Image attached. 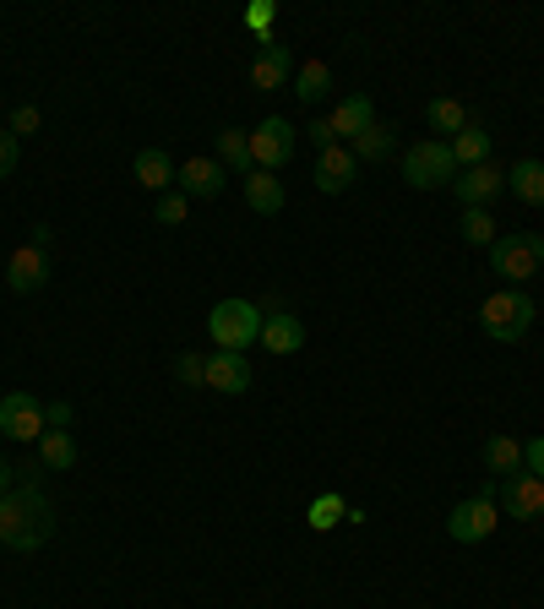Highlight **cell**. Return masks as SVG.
Masks as SVG:
<instances>
[{
  "label": "cell",
  "instance_id": "cell-9",
  "mask_svg": "<svg viewBox=\"0 0 544 609\" xmlns=\"http://www.w3.org/2000/svg\"><path fill=\"white\" fill-rule=\"evenodd\" d=\"M507 191V169L490 158V163H474V169H457V180H452V196L463 202V207H490L496 196Z\"/></svg>",
  "mask_w": 544,
  "mask_h": 609
},
{
  "label": "cell",
  "instance_id": "cell-32",
  "mask_svg": "<svg viewBox=\"0 0 544 609\" xmlns=\"http://www.w3.org/2000/svg\"><path fill=\"white\" fill-rule=\"evenodd\" d=\"M272 22H277V5H272V0H251V5H246V27L257 33V44L272 38Z\"/></svg>",
  "mask_w": 544,
  "mask_h": 609
},
{
  "label": "cell",
  "instance_id": "cell-28",
  "mask_svg": "<svg viewBox=\"0 0 544 609\" xmlns=\"http://www.w3.org/2000/svg\"><path fill=\"white\" fill-rule=\"evenodd\" d=\"M393 142H398V137H393V126H382V120H376V126L354 142V158H360V163H387V158H393Z\"/></svg>",
  "mask_w": 544,
  "mask_h": 609
},
{
  "label": "cell",
  "instance_id": "cell-29",
  "mask_svg": "<svg viewBox=\"0 0 544 609\" xmlns=\"http://www.w3.org/2000/svg\"><path fill=\"white\" fill-rule=\"evenodd\" d=\"M463 240H468V245H496V240H501L490 207H463Z\"/></svg>",
  "mask_w": 544,
  "mask_h": 609
},
{
  "label": "cell",
  "instance_id": "cell-33",
  "mask_svg": "<svg viewBox=\"0 0 544 609\" xmlns=\"http://www.w3.org/2000/svg\"><path fill=\"white\" fill-rule=\"evenodd\" d=\"M38 126H44V115H38V104H16V110H11V126H5V131H11L16 142H22V137H33Z\"/></svg>",
  "mask_w": 544,
  "mask_h": 609
},
{
  "label": "cell",
  "instance_id": "cell-19",
  "mask_svg": "<svg viewBox=\"0 0 544 609\" xmlns=\"http://www.w3.org/2000/svg\"><path fill=\"white\" fill-rule=\"evenodd\" d=\"M132 174H136L141 191H169V180H174V158H169L163 148H141L136 152V163H132Z\"/></svg>",
  "mask_w": 544,
  "mask_h": 609
},
{
  "label": "cell",
  "instance_id": "cell-3",
  "mask_svg": "<svg viewBox=\"0 0 544 609\" xmlns=\"http://www.w3.org/2000/svg\"><path fill=\"white\" fill-rule=\"evenodd\" d=\"M479 326L496 337V343H523L534 332V300L523 289H507V295H490L479 304Z\"/></svg>",
  "mask_w": 544,
  "mask_h": 609
},
{
  "label": "cell",
  "instance_id": "cell-36",
  "mask_svg": "<svg viewBox=\"0 0 544 609\" xmlns=\"http://www.w3.org/2000/svg\"><path fill=\"white\" fill-rule=\"evenodd\" d=\"M305 131H310V142H316V152L338 148V137H332V120H321V115H316V120H310V126H305Z\"/></svg>",
  "mask_w": 544,
  "mask_h": 609
},
{
  "label": "cell",
  "instance_id": "cell-14",
  "mask_svg": "<svg viewBox=\"0 0 544 609\" xmlns=\"http://www.w3.org/2000/svg\"><path fill=\"white\" fill-rule=\"evenodd\" d=\"M354 174H360V158H354V148H327V152H316V191H327V196H338V191H349L354 185Z\"/></svg>",
  "mask_w": 544,
  "mask_h": 609
},
{
  "label": "cell",
  "instance_id": "cell-1",
  "mask_svg": "<svg viewBox=\"0 0 544 609\" xmlns=\"http://www.w3.org/2000/svg\"><path fill=\"white\" fill-rule=\"evenodd\" d=\"M55 539V506L44 501L38 484H16L11 495H0V544L16 555H33Z\"/></svg>",
  "mask_w": 544,
  "mask_h": 609
},
{
  "label": "cell",
  "instance_id": "cell-23",
  "mask_svg": "<svg viewBox=\"0 0 544 609\" xmlns=\"http://www.w3.org/2000/svg\"><path fill=\"white\" fill-rule=\"evenodd\" d=\"M218 163H224V169H240V174H257V158H251V131L224 126V131H218Z\"/></svg>",
  "mask_w": 544,
  "mask_h": 609
},
{
  "label": "cell",
  "instance_id": "cell-6",
  "mask_svg": "<svg viewBox=\"0 0 544 609\" xmlns=\"http://www.w3.org/2000/svg\"><path fill=\"white\" fill-rule=\"evenodd\" d=\"M446 533H452L457 544H485V539L496 533V484H485L474 501H457V506L446 512Z\"/></svg>",
  "mask_w": 544,
  "mask_h": 609
},
{
  "label": "cell",
  "instance_id": "cell-5",
  "mask_svg": "<svg viewBox=\"0 0 544 609\" xmlns=\"http://www.w3.org/2000/svg\"><path fill=\"white\" fill-rule=\"evenodd\" d=\"M490 267L507 278V284H529L544 267V240L540 234H501L490 245Z\"/></svg>",
  "mask_w": 544,
  "mask_h": 609
},
{
  "label": "cell",
  "instance_id": "cell-24",
  "mask_svg": "<svg viewBox=\"0 0 544 609\" xmlns=\"http://www.w3.org/2000/svg\"><path fill=\"white\" fill-rule=\"evenodd\" d=\"M507 185L529 202V207H544V163L540 158H523V163H512L507 169Z\"/></svg>",
  "mask_w": 544,
  "mask_h": 609
},
{
  "label": "cell",
  "instance_id": "cell-18",
  "mask_svg": "<svg viewBox=\"0 0 544 609\" xmlns=\"http://www.w3.org/2000/svg\"><path fill=\"white\" fill-rule=\"evenodd\" d=\"M246 202H251V212H262V218H277L283 212V180L268 174V169H257V174H246Z\"/></svg>",
  "mask_w": 544,
  "mask_h": 609
},
{
  "label": "cell",
  "instance_id": "cell-16",
  "mask_svg": "<svg viewBox=\"0 0 544 609\" xmlns=\"http://www.w3.org/2000/svg\"><path fill=\"white\" fill-rule=\"evenodd\" d=\"M207 392H229V398L251 392V365H246V354H229V348L207 354Z\"/></svg>",
  "mask_w": 544,
  "mask_h": 609
},
{
  "label": "cell",
  "instance_id": "cell-27",
  "mask_svg": "<svg viewBox=\"0 0 544 609\" xmlns=\"http://www.w3.org/2000/svg\"><path fill=\"white\" fill-rule=\"evenodd\" d=\"M343 517H349V501H343V495H332V490H327V495H316V501L305 506V522H310L316 533H327V528H338Z\"/></svg>",
  "mask_w": 544,
  "mask_h": 609
},
{
  "label": "cell",
  "instance_id": "cell-26",
  "mask_svg": "<svg viewBox=\"0 0 544 609\" xmlns=\"http://www.w3.org/2000/svg\"><path fill=\"white\" fill-rule=\"evenodd\" d=\"M424 120H430V131H446V142H452V137H457V131H463V126H468L474 115H468V110H463L457 99H430Z\"/></svg>",
  "mask_w": 544,
  "mask_h": 609
},
{
  "label": "cell",
  "instance_id": "cell-17",
  "mask_svg": "<svg viewBox=\"0 0 544 609\" xmlns=\"http://www.w3.org/2000/svg\"><path fill=\"white\" fill-rule=\"evenodd\" d=\"M262 348H272V354H299V348H305V321L288 315V310H272L268 321H262Z\"/></svg>",
  "mask_w": 544,
  "mask_h": 609
},
{
  "label": "cell",
  "instance_id": "cell-21",
  "mask_svg": "<svg viewBox=\"0 0 544 609\" xmlns=\"http://www.w3.org/2000/svg\"><path fill=\"white\" fill-rule=\"evenodd\" d=\"M288 93H294V99H299L305 110H316V104H321V99L332 93V71H327L321 60H305V66L294 71V88H288Z\"/></svg>",
  "mask_w": 544,
  "mask_h": 609
},
{
  "label": "cell",
  "instance_id": "cell-12",
  "mask_svg": "<svg viewBox=\"0 0 544 609\" xmlns=\"http://www.w3.org/2000/svg\"><path fill=\"white\" fill-rule=\"evenodd\" d=\"M5 284H11V295H38V289L49 284V251H38V245L11 251V262H5Z\"/></svg>",
  "mask_w": 544,
  "mask_h": 609
},
{
  "label": "cell",
  "instance_id": "cell-39",
  "mask_svg": "<svg viewBox=\"0 0 544 609\" xmlns=\"http://www.w3.org/2000/svg\"><path fill=\"white\" fill-rule=\"evenodd\" d=\"M49 240H55V234H49V223H33V240H27V245H38V251H49Z\"/></svg>",
  "mask_w": 544,
  "mask_h": 609
},
{
  "label": "cell",
  "instance_id": "cell-38",
  "mask_svg": "<svg viewBox=\"0 0 544 609\" xmlns=\"http://www.w3.org/2000/svg\"><path fill=\"white\" fill-rule=\"evenodd\" d=\"M11 479H16V468H11V457H0V495H11V490H16Z\"/></svg>",
  "mask_w": 544,
  "mask_h": 609
},
{
  "label": "cell",
  "instance_id": "cell-11",
  "mask_svg": "<svg viewBox=\"0 0 544 609\" xmlns=\"http://www.w3.org/2000/svg\"><path fill=\"white\" fill-rule=\"evenodd\" d=\"M288 71H294L288 44L262 38V44H257V60H251V88H257V93H277V88H288Z\"/></svg>",
  "mask_w": 544,
  "mask_h": 609
},
{
  "label": "cell",
  "instance_id": "cell-35",
  "mask_svg": "<svg viewBox=\"0 0 544 609\" xmlns=\"http://www.w3.org/2000/svg\"><path fill=\"white\" fill-rule=\"evenodd\" d=\"M523 468H529L534 479H544V436H534V441H523Z\"/></svg>",
  "mask_w": 544,
  "mask_h": 609
},
{
  "label": "cell",
  "instance_id": "cell-37",
  "mask_svg": "<svg viewBox=\"0 0 544 609\" xmlns=\"http://www.w3.org/2000/svg\"><path fill=\"white\" fill-rule=\"evenodd\" d=\"M44 425H49V430H66V425H71V403H44Z\"/></svg>",
  "mask_w": 544,
  "mask_h": 609
},
{
  "label": "cell",
  "instance_id": "cell-25",
  "mask_svg": "<svg viewBox=\"0 0 544 609\" xmlns=\"http://www.w3.org/2000/svg\"><path fill=\"white\" fill-rule=\"evenodd\" d=\"M38 462L55 468V473L77 468V441H71L66 430H44V436H38Z\"/></svg>",
  "mask_w": 544,
  "mask_h": 609
},
{
  "label": "cell",
  "instance_id": "cell-10",
  "mask_svg": "<svg viewBox=\"0 0 544 609\" xmlns=\"http://www.w3.org/2000/svg\"><path fill=\"white\" fill-rule=\"evenodd\" d=\"M327 120H332V137H338L343 148H354V142L376 126V104H371V93H349V99H338V110H332Z\"/></svg>",
  "mask_w": 544,
  "mask_h": 609
},
{
  "label": "cell",
  "instance_id": "cell-30",
  "mask_svg": "<svg viewBox=\"0 0 544 609\" xmlns=\"http://www.w3.org/2000/svg\"><path fill=\"white\" fill-rule=\"evenodd\" d=\"M152 218H158L163 229H180V223L191 218V196H185V191H163L158 207H152Z\"/></svg>",
  "mask_w": 544,
  "mask_h": 609
},
{
  "label": "cell",
  "instance_id": "cell-4",
  "mask_svg": "<svg viewBox=\"0 0 544 609\" xmlns=\"http://www.w3.org/2000/svg\"><path fill=\"white\" fill-rule=\"evenodd\" d=\"M404 180L413 191H441L457 180V158L446 148V137H430V142H413L404 152Z\"/></svg>",
  "mask_w": 544,
  "mask_h": 609
},
{
  "label": "cell",
  "instance_id": "cell-22",
  "mask_svg": "<svg viewBox=\"0 0 544 609\" xmlns=\"http://www.w3.org/2000/svg\"><path fill=\"white\" fill-rule=\"evenodd\" d=\"M479 457H485V468H490L496 479H512V473H523V441H518V436H490Z\"/></svg>",
  "mask_w": 544,
  "mask_h": 609
},
{
  "label": "cell",
  "instance_id": "cell-13",
  "mask_svg": "<svg viewBox=\"0 0 544 609\" xmlns=\"http://www.w3.org/2000/svg\"><path fill=\"white\" fill-rule=\"evenodd\" d=\"M501 506H507L518 522L544 517V479H534L529 468H523V473H512V479H501Z\"/></svg>",
  "mask_w": 544,
  "mask_h": 609
},
{
  "label": "cell",
  "instance_id": "cell-2",
  "mask_svg": "<svg viewBox=\"0 0 544 609\" xmlns=\"http://www.w3.org/2000/svg\"><path fill=\"white\" fill-rule=\"evenodd\" d=\"M262 304L251 300H224L213 304V315H207V337L218 343V348H229V354H240V348H251V343H262Z\"/></svg>",
  "mask_w": 544,
  "mask_h": 609
},
{
  "label": "cell",
  "instance_id": "cell-34",
  "mask_svg": "<svg viewBox=\"0 0 544 609\" xmlns=\"http://www.w3.org/2000/svg\"><path fill=\"white\" fill-rule=\"evenodd\" d=\"M16 158H22V142H16L11 131H0V180L16 174Z\"/></svg>",
  "mask_w": 544,
  "mask_h": 609
},
{
  "label": "cell",
  "instance_id": "cell-8",
  "mask_svg": "<svg viewBox=\"0 0 544 609\" xmlns=\"http://www.w3.org/2000/svg\"><path fill=\"white\" fill-rule=\"evenodd\" d=\"M49 425H44V403L33 392H5L0 398V436L11 441H38Z\"/></svg>",
  "mask_w": 544,
  "mask_h": 609
},
{
  "label": "cell",
  "instance_id": "cell-7",
  "mask_svg": "<svg viewBox=\"0 0 544 609\" xmlns=\"http://www.w3.org/2000/svg\"><path fill=\"white\" fill-rule=\"evenodd\" d=\"M294 142H299V131H294L283 115H268L262 126H251V158H257V169H268V174H277V169L294 158Z\"/></svg>",
  "mask_w": 544,
  "mask_h": 609
},
{
  "label": "cell",
  "instance_id": "cell-15",
  "mask_svg": "<svg viewBox=\"0 0 544 609\" xmlns=\"http://www.w3.org/2000/svg\"><path fill=\"white\" fill-rule=\"evenodd\" d=\"M174 180H180V191L196 196V202H213V196L229 185V174H224L218 158H185V169H174Z\"/></svg>",
  "mask_w": 544,
  "mask_h": 609
},
{
  "label": "cell",
  "instance_id": "cell-31",
  "mask_svg": "<svg viewBox=\"0 0 544 609\" xmlns=\"http://www.w3.org/2000/svg\"><path fill=\"white\" fill-rule=\"evenodd\" d=\"M174 381L180 387H207V354H174Z\"/></svg>",
  "mask_w": 544,
  "mask_h": 609
},
{
  "label": "cell",
  "instance_id": "cell-20",
  "mask_svg": "<svg viewBox=\"0 0 544 609\" xmlns=\"http://www.w3.org/2000/svg\"><path fill=\"white\" fill-rule=\"evenodd\" d=\"M452 158H457V169H474V163H490V126H479V120H468L452 142Z\"/></svg>",
  "mask_w": 544,
  "mask_h": 609
}]
</instances>
